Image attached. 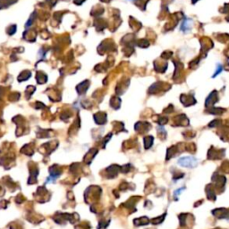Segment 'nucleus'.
I'll list each match as a JSON object with an SVG mask.
<instances>
[{
  "instance_id": "1",
  "label": "nucleus",
  "mask_w": 229,
  "mask_h": 229,
  "mask_svg": "<svg viewBox=\"0 0 229 229\" xmlns=\"http://www.w3.org/2000/svg\"><path fill=\"white\" fill-rule=\"evenodd\" d=\"M197 160L193 157H184L178 160V164L185 167H194L197 166Z\"/></svg>"
}]
</instances>
